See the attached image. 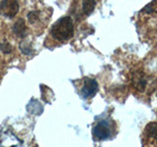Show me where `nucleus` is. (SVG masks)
Instances as JSON below:
<instances>
[{"instance_id": "f8f14e48", "label": "nucleus", "mask_w": 157, "mask_h": 147, "mask_svg": "<svg viewBox=\"0 0 157 147\" xmlns=\"http://www.w3.org/2000/svg\"><path fill=\"white\" fill-rule=\"evenodd\" d=\"M28 20L31 24L36 23L39 19V11H32L28 14Z\"/></svg>"}, {"instance_id": "7ed1b4c3", "label": "nucleus", "mask_w": 157, "mask_h": 147, "mask_svg": "<svg viewBox=\"0 0 157 147\" xmlns=\"http://www.w3.org/2000/svg\"><path fill=\"white\" fill-rule=\"evenodd\" d=\"M115 122L110 118L102 119L97 122L92 127V136L94 140H106L114 135Z\"/></svg>"}, {"instance_id": "0eeeda50", "label": "nucleus", "mask_w": 157, "mask_h": 147, "mask_svg": "<svg viewBox=\"0 0 157 147\" xmlns=\"http://www.w3.org/2000/svg\"><path fill=\"white\" fill-rule=\"evenodd\" d=\"M98 90V83L95 80L90 77H85L83 80L82 86L81 88V95L82 98L87 99V98L93 97Z\"/></svg>"}, {"instance_id": "f03ea898", "label": "nucleus", "mask_w": 157, "mask_h": 147, "mask_svg": "<svg viewBox=\"0 0 157 147\" xmlns=\"http://www.w3.org/2000/svg\"><path fill=\"white\" fill-rule=\"evenodd\" d=\"M51 36L58 41H67L74 36V23L71 17H62L53 24Z\"/></svg>"}, {"instance_id": "423d86ee", "label": "nucleus", "mask_w": 157, "mask_h": 147, "mask_svg": "<svg viewBox=\"0 0 157 147\" xmlns=\"http://www.w3.org/2000/svg\"><path fill=\"white\" fill-rule=\"evenodd\" d=\"M18 0H2L0 3V14L7 18H14L19 12Z\"/></svg>"}, {"instance_id": "f257e3e1", "label": "nucleus", "mask_w": 157, "mask_h": 147, "mask_svg": "<svg viewBox=\"0 0 157 147\" xmlns=\"http://www.w3.org/2000/svg\"><path fill=\"white\" fill-rule=\"evenodd\" d=\"M137 32L145 40L157 37V0H152L137 15Z\"/></svg>"}, {"instance_id": "6e6552de", "label": "nucleus", "mask_w": 157, "mask_h": 147, "mask_svg": "<svg viewBox=\"0 0 157 147\" xmlns=\"http://www.w3.org/2000/svg\"><path fill=\"white\" fill-rule=\"evenodd\" d=\"M13 32L19 37H21V38L26 37L27 33H28V28H27L26 23H25L23 19H19L18 21L14 24Z\"/></svg>"}, {"instance_id": "9d476101", "label": "nucleus", "mask_w": 157, "mask_h": 147, "mask_svg": "<svg viewBox=\"0 0 157 147\" xmlns=\"http://www.w3.org/2000/svg\"><path fill=\"white\" fill-rule=\"evenodd\" d=\"M20 50L22 51L23 54L25 55H32L33 53V48L32 46V44L28 43L27 41H22L20 43Z\"/></svg>"}, {"instance_id": "39448f33", "label": "nucleus", "mask_w": 157, "mask_h": 147, "mask_svg": "<svg viewBox=\"0 0 157 147\" xmlns=\"http://www.w3.org/2000/svg\"><path fill=\"white\" fill-rule=\"evenodd\" d=\"M141 143L144 146H157V122H151L145 126Z\"/></svg>"}, {"instance_id": "9b49d317", "label": "nucleus", "mask_w": 157, "mask_h": 147, "mask_svg": "<svg viewBox=\"0 0 157 147\" xmlns=\"http://www.w3.org/2000/svg\"><path fill=\"white\" fill-rule=\"evenodd\" d=\"M0 51H2L5 54H9L12 52V46L9 42L5 40L4 42L0 43Z\"/></svg>"}, {"instance_id": "20e7f679", "label": "nucleus", "mask_w": 157, "mask_h": 147, "mask_svg": "<svg viewBox=\"0 0 157 147\" xmlns=\"http://www.w3.org/2000/svg\"><path fill=\"white\" fill-rule=\"evenodd\" d=\"M130 81L132 91L139 94H144L150 85V77L142 69H135L131 72Z\"/></svg>"}, {"instance_id": "1a4fd4ad", "label": "nucleus", "mask_w": 157, "mask_h": 147, "mask_svg": "<svg viewBox=\"0 0 157 147\" xmlns=\"http://www.w3.org/2000/svg\"><path fill=\"white\" fill-rule=\"evenodd\" d=\"M95 0H82V14L86 16H90L95 8Z\"/></svg>"}]
</instances>
